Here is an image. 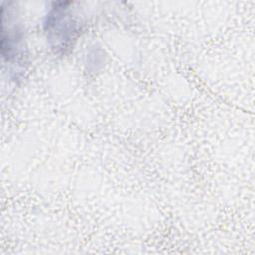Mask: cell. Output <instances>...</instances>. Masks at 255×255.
Here are the masks:
<instances>
[{
  "instance_id": "1",
  "label": "cell",
  "mask_w": 255,
  "mask_h": 255,
  "mask_svg": "<svg viewBox=\"0 0 255 255\" xmlns=\"http://www.w3.org/2000/svg\"><path fill=\"white\" fill-rule=\"evenodd\" d=\"M69 3H57L46 17L45 31L54 48L65 50L76 33V25L70 17Z\"/></svg>"
}]
</instances>
